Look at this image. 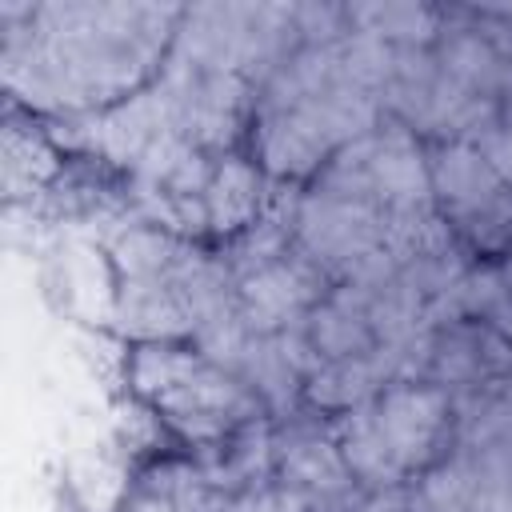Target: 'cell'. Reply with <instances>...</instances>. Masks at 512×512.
<instances>
[{"instance_id": "cell-1", "label": "cell", "mask_w": 512, "mask_h": 512, "mask_svg": "<svg viewBox=\"0 0 512 512\" xmlns=\"http://www.w3.org/2000/svg\"><path fill=\"white\" fill-rule=\"evenodd\" d=\"M172 4H0L8 104L56 120L148 88L176 40Z\"/></svg>"}, {"instance_id": "cell-2", "label": "cell", "mask_w": 512, "mask_h": 512, "mask_svg": "<svg viewBox=\"0 0 512 512\" xmlns=\"http://www.w3.org/2000/svg\"><path fill=\"white\" fill-rule=\"evenodd\" d=\"M376 420L380 432L400 464L404 476L412 472H428L436 468L452 440L456 428V408H452V392L428 380H404V384H388L376 396Z\"/></svg>"}, {"instance_id": "cell-3", "label": "cell", "mask_w": 512, "mask_h": 512, "mask_svg": "<svg viewBox=\"0 0 512 512\" xmlns=\"http://www.w3.org/2000/svg\"><path fill=\"white\" fill-rule=\"evenodd\" d=\"M112 328L132 344L152 340H192L196 324L192 312L172 280L164 276H136V280H112Z\"/></svg>"}, {"instance_id": "cell-4", "label": "cell", "mask_w": 512, "mask_h": 512, "mask_svg": "<svg viewBox=\"0 0 512 512\" xmlns=\"http://www.w3.org/2000/svg\"><path fill=\"white\" fill-rule=\"evenodd\" d=\"M64 164H68V156L52 140L48 124L40 116L8 104V116H4V156H0V176H4L8 208L36 204L56 184Z\"/></svg>"}, {"instance_id": "cell-5", "label": "cell", "mask_w": 512, "mask_h": 512, "mask_svg": "<svg viewBox=\"0 0 512 512\" xmlns=\"http://www.w3.org/2000/svg\"><path fill=\"white\" fill-rule=\"evenodd\" d=\"M272 180L264 176V168L252 156H220L212 168V180L204 188V204H208V228L212 236H240L244 228H252L268 204Z\"/></svg>"}, {"instance_id": "cell-6", "label": "cell", "mask_w": 512, "mask_h": 512, "mask_svg": "<svg viewBox=\"0 0 512 512\" xmlns=\"http://www.w3.org/2000/svg\"><path fill=\"white\" fill-rule=\"evenodd\" d=\"M68 496L80 512H120L128 500V456L108 440L104 448L76 452L68 460Z\"/></svg>"}, {"instance_id": "cell-7", "label": "cell", "mask_w": 512, "mask_h": 512, "mask_svg": "<svg viewBox=\"0 0 512 512\" xmlns=\"http://www.w3.org/2000/svg\"><path fill=\"white\" fill-rule=\"evenodd\" d=\"M352 32L376 36L392 48H432L444 16L424 4H348Z\"/></svg>"}]
</instances>
